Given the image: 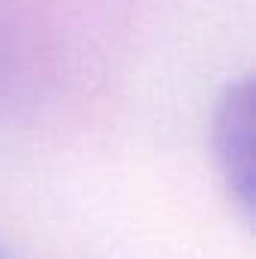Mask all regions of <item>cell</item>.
Returning <instances> with one entry per match:
<instances>
[{
	"mask_svg": "<svg viewBox=\"0 0 256 259\" xmlns=\"http://www.w3.org/2000/svg\"><path fill=\"white\" fill-rule=\"evenodd\" d=\"M214 160L226 181V190L244 220L250 223L256 211L253 178V81L250 75L229 81L214 106Z\"/></svg>",
	"mask_w": 256,
	"mask_h": 259,
	"instance_id": "obj_1",
	"label": "cell"
}]
</instances>
